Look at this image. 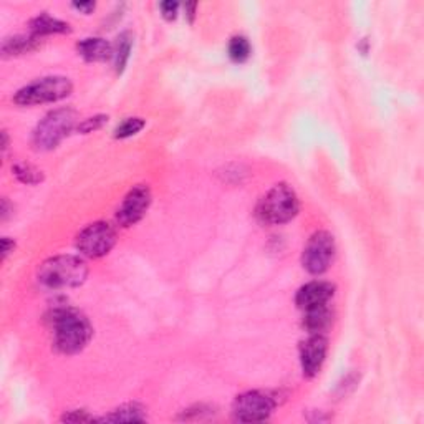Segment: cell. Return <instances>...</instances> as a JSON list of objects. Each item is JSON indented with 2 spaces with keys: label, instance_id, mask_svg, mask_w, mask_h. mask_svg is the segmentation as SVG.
<instances>
[{
  "label": "cell",
  "instance_id": "1",
  "mask_svg": "<svg viewBox=\"0 0 424 424\" xmlns=\"http://www.w3.org/2000/svg\"><path fill=\"white\" fill-rule=\"evenodd\" d=\"M47 320L53 330V345L63 355L82 352L93 337L92 323L77 308H55Z\"/></svg>",
  "mask_w": 424,
  "mask_h": 424
},
{
  "label": "cell",
  "instance_id": "2",
  "mask_svg": "<svg viewBox=\"0 0 424 424\" xmlns=\"http://www.w3.org/2000/svg\"><path fill=\"white\" fill-rule=\"evenodd\" d=\"M88 266L77 256H57L47 259L38 267L37 278L45 288L62 290V288L80 287L87 281Z\"/></svg>",
  "mask_w": 424,
  "mask_h": 424
},
{
  "label": "cell",
  "instance_id": "3",
  "mask_svg": "<svg viewBox=\"0 0 424 424\" xmlns=\"http://www.w3.org/2000/svg\"><path fill=\"white\" fill-rule=\"evenodd\" d=\"M77 112L72 108H60L50 112L33 131V146L40 151L57 148L65 136L75 128Z\"/></svg>",
  "mask_w": 424,
  "mask_h": 424
},
{
  "label": "cell",
  "instance_id": "4",
  "mask_svg": "<svg viewBox=\"0 0 424 424\" xmlns=\"http://www.w3.org/2000/svg\"><path fill=\"white\" fill-rule=\"evenodd\" d=\"M73 92V85L67 77H45L37 82L20 88L15 93L13 102L20 107H35V104L57 103L67 98Z\"/></svg>",
  "mask_w": 424,
  "mask_h": 424
},
{
  "label": "cell",
  "instance_id": "5",
  "mask_svg": "<svg viewBox=\"0 0 424 424\" xmlns=\"http://www.w3.org/2000/svg\"><path fill=\"white\" fill-rule=\"evenodd\" d=\"M298 214V197L286 183L276 184L259 204V216L267 224L290 222Z\"/></svg>",
  "mask_w": 424,
  "mask_h": 424
},
{
  "label": "cell",
  "instance_id": "6",
  "mask_svg": "<svg viewBox=\"0 0 424 424\" xmlns=\"http://www.w3.org/2000/svg\"><path fill=\"white\" fill-rule=\"evenodd\" d=\"M335 256V241L327 231H318L308 239L302 254V266L312 276L327 272Z\"/></svg>",
  "mask_w": 424,
  "mask_h": 424
},
{
  "label": "cell",
  "instance_id": "7",
  "mask_svg": "<svg viewBox=\"0 0 424 424\" xmlns=\"http://www.w3.org/2000/svg\"><path fill=\"white\" fill-rule=\"evenodd\" d=\"M116 244V232L108 222L89 224L77 236V249L85 257L99 259L112 251Z\"/></svg>",
  "mask_w": 424,
  "mask_h": 424
},
{
  "label": "cell",
  "instance_id": "8",
  "mask_svg": "<svg viewBox=\"0 0 424 424\" xmlns=\"http://www.w3.org/2000/svg\"><path fill=\"white\" fill-rule=\"evenodd\" d=\"M276 401L263 391H246L236 398L232 405V416L239 423L266 421L272 415Z\"/></svg>",
  "mask_w": 424,
  "mask_h": 424
},
{
  "label": "cell",
  "instance_id": "9",
  "mask_svg": "<svg viewBox=\"0 0 424 424\" xmlns=\"http://www.w3.org/2000/svg\"><path fill=\"white\" fill-rule=\"evenodd\" d=\"M151 189L148 184H138L124 196L116 211V222L121 227H131L141 221L151 206Z\"/></svg>",
  "mask_w": 424,
  "mask_h": 424
},
{
  "label": "cell",
  "instance_id": "10",
  "mask_svg": "<svg viewBox=\"0 0 424 424\" xmlns=\"http://www.w3.org/2000/svg\"><path fill=\"white\" fill-rule=\"evenodd\" d=\"M328 352V340L322 333H312L300 347V363L303 375L313 378L322 370Z\"/></svg>",
  "mask_w": 424,
  "mask_h": 424
},
{
  "label": "cell",
  "instance_id": "11",
  "mask_svg": "<svg viewBox=\"0 0 424 424\" xmlns=\"http://www.w3.org/2000/svg\"><path fill=\"white\" fill-rule=\"evenodd\" d=\"M335 293V286H332L330 282L315 281L303 286L300 290L297 292L295 303L300 310H310V308L327 305L328 300Z\"/></svg>",
  "mask_w": 424,
  "mask_h": 424
},
{
  "label": "cell",
  "instance_id": "12",
  "mask_svg": "<svg viewBox=\"0 0 424 424\" xmlns=\"http://www.w3.org/2000/svg\"><path fill=\"white\" fill-rule=\"evenodd\" d=\"M77 50L87 62H104L109 57L113 58V47L103 38H85L77 45Z\"/></svg>",
  "mask_w": 424,
  "mask_h": 424
},
{
  "label": "cell",
  "instance_id": "13",
  "mask_svg": "<svg viewBox=\"0 0 424 424\" xmlns=\"http://www.w3.org/2000/svg\"><path fill=\"white\" fill-rule=\"evenodd\" d=\"M40 47V37L37 35H15V37L5 38L2 43V53L5 57L12 55L30 53Z\"/></svg>",
  "mask_w": 424,
  "mask_h": 424
},
{
  "label": "cell",
  "instance_id": "14",
  "mask_svg": "<svg viewBox=\"0 0 424 424\" xmlns=\"http://www.w3.org/2000/svg\"><path fill=\"white\" fill-rule=\"evenodd\" d=\"M332 317H333L332 310L328 308V305L310 308V310H305L303 327H305L310 333H322L330 327Z\"/></svg>",
  "mask_w": 424,
  "mask_h": 424
},
{
  "label": "cell",
  "instance_id": "15",
  "mask_svg": "<svg viewBox=\"0 0 424 424\" xmlns=\"http://www.w3.org/2000/svg\"><path fill=\"white\" fill-rule=\"evenodd\" d=\"M30 30H32L33 35L37 37H42V35H52V33H68L70 25L63 20L53 18L50 15L43 13L35 17L32 22H30Z\"/></svg>",
  "mask_w": 424,
  "mask_h": 424
},
{
  "label": "cell",
  "instance_id": "16",
  "mask_svg": "<svg viewBox=\"0 0 424 424\" xmlns=\"http://www.w3.org/2000/svg\"><path fill=\"white\" fill-rule=\"evenodd\" d=\"M133 47V35L129 32H123L116 38V42L113 45V62L116 73H123V70L126 68V63L129 60V53H131Z\"/></svg>",
  "mask_w": 424,
  "mask_h": 424
},
{
  "label": "cell",
  "instance_id": "17",
  "mask_svg": "<svg viewBox=\"0 0 424 424\" xmlns=\"http://www.w3.org/2000/svg\"><path fill=\"white\" fill-rule=\"evenodd\" d=\"M102 421L109 423H141L146 421V415L144 410L136 403H129V405H123L118 410H114L112 415L104 416Z\"/></svg>",
  "mask_w": 424,
  "mask_h": 424
},
{
  "label": "cell",
  "instance_id": "18",
  "mask_svg": "<svg viewBox=\"0 0 424 424\" xmlns=\"http://www.w3.org/2000/svg\"><path fill=\"white\" fill-rule=\"evenodd\" d=\"M229 57L237 63L246 62V60L251 57V43H249V40L242 37V35L234 37L231 42H229Z\"/></svg>",
  "mask_w": 424,
  "mask_h": 424
},
{
  "label": "cell",
  "instance_id": "19",
  "mask_svg": "<svg viewBox=\"0 0 424 424\" xmlns=\"http://www.w3.org/2000/svg\"><path fill=\"white\" fill-rule=\"evenodd\" d=\"M144 121L143 118H128L124 119L121 124H118V128L114 129V138L116 139H124V138H129V136H134V134L141 131L144 128Z\"/></svg>",
  "mask_w": 424,
  "mask_h": 424
},
{
  "label": "cell",
  "instance_id": "20",
  "mask_svg": "<svg viewBox=\"0 0 424 424\" xmlns=\"http://www.w3.org/2000/svg\"><path fill=\"white\" fill-rule=\"evenodd\" d=\"M15 176H17L18 181L25 184H37L43 179L42 171H38L37 168H33L32 164H17L13 168Z\"/></svg>",
  "mask_w": 424,
  "mask_h": 424
},
{
  "label": "cell",
  "instance_id": "21",
  "mask_svg": "<svg viewBox=\"0 0 424 424\" xmlns=\"http://www.w3.org/2000/svg\"><path fill=\"white\" fill-rule=\"evenodd\" d=\"M108 121V116H104V114H98V116H94V118H88V119H85L83 123H80L78 124V131L80 133H83V134H87V133H93V131H97V129H99L103 126L104 123Z\"/></svg>",
  "mask_w": 424,
  "mask_h": 424
},
{
  "label": "cell",
  "instance_id": "22",
  "mask_svg": "<svg viewBox=\"0 0 424 424\" xmlns=\"http://www.w3.org/2000/svg\"><path fill=\"white\" fill-rule=\"evenodd\" d=\"M62 420L67 423H87V421H94V418L92 415H88L87 411L77 410V411H70L68 415H65L62 418Z\"/></svg>",
  "mask_w": 424,
  "mask_h": 424
},
{
  "label": "cell",
  "instance_id": "23",
  "mask_svg": "<svg viewBox=\"0 0 424 424\" xmlns=\"http://www.w3.org/2000/svg\"><path fill=\"white\" fill-rule=\"evenodd\" d=\"M159 9H161V13H163L164 18L174 20L178 17L179 4L178 2H161V4H159Z\"/></svg>",
  "mask_w": 424,
  "mask_h": 424
},
{
  "label": "cell",
  "instance_id": "24",
  "mask_svg": "<svg viewBox=\"0 0 424 424\" xmlns=\"http://www.w3.org/2000/svg\"><path fill=\"white\" fill-rule=\"evenodd\" d=\"M13 249H15V242L12 241V239L4 237L2 239V259H4V261L7 259V256L10 252H13Z\"/></svg>",
  "mask_w": 424,
  "mask_h": 424
},
{
  "label": "cell",
  "instance_id": "25",
  "mask_svg": "<svg viewBox=\"0 0 424 424\" xmlns=\"http://www.w3.org/2000/svg\"><path fill=\"white\" fill-rule=\"evenodd\" d=\"M73 7L83 13H89L94 9V2H75Z\"/></svg>",
  "mask_w": 424,
  "mask_h": 424
},
{
  "label": "cell",
  "instance_id": "26",
  "mask_svg": "<svg viewBox=\"0 0 424 424\" xmlns=\"http://www.w3.org/2000/svg\"><path fill=\"white\" fill-rule=\"evenodd\" d=\"M186 13H187V17H189V20H194V17H196V9H197V4H186Z\"/></svg>",
  "mask_w": 424,
  "mask_h": 424
},
{
  "label": "cell",
  "instance_id": "27",
  "mask_svg": "<svg viewBox=\"0 0 424 424\" xmlns=\"http://www.w3.org/2000/svg\"><path fill=\"white\" fill-rule=\"evenodd\" d=\"M9 201L7 199H2V221L9 217Z\"/></svg>",
  "mask_w": 424,
  "mask_h": 424
},
{
  "label": "cell",
  "instance_id": "28",
  "mask_svg": "<svg viewBox=\"0 0 424 424\" xmlns=\"http://www.w3.org/2000/svg\"><path fill=\"white\" fill-rule=\"evenodd\" d=\"M2 136H4V144H2V148H4V151H5V149L9 148V134H7V131H4V133H2Z\"/></svg>",
  "mask_w": 424,
  "mask_h": 424
}]
</instances>
